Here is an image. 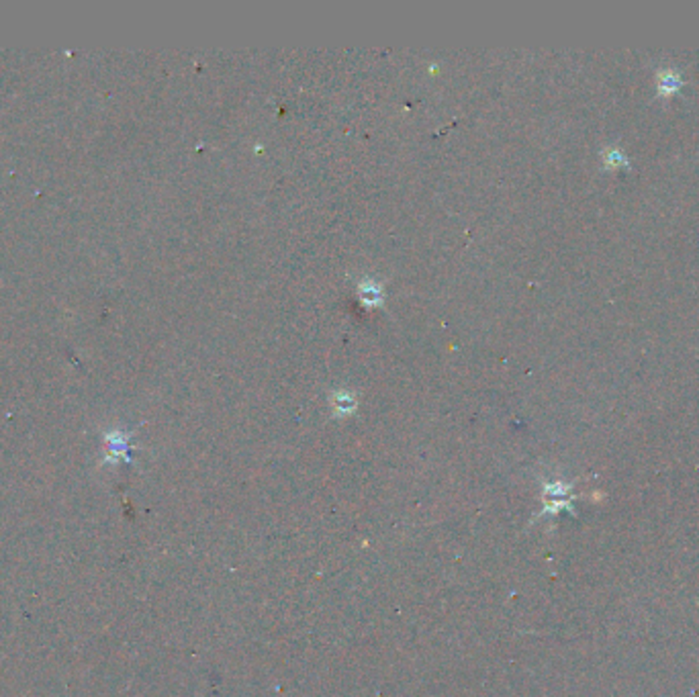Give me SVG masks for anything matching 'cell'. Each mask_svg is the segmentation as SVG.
Wrapping results in <instances>:
<instances>
[{
  "label": "cell",
  "mask_w": 699,
  "mask_h": 697,
  "mask_svg": "<svg viewBox=\"0 0 699 697\" xmlns=\"http://www.w3.org/2000/svg\"><path fill=\"white\" fill-rule=\"evenodd\" d=\"M336 399H338V405H336V407H340L342 411H352V407H354V403H352L350 395H344V397H342V395H338Z\"/></svg>",
  "instance_id": "obj_1"
}]
</instances>
